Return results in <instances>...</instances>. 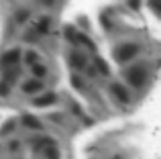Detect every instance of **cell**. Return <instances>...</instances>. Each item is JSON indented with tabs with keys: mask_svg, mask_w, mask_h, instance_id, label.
Listing matches in <instances>:
<instances>
[{
	"mask_svg": "<svg viewBox=\"0 0 161 159\" xmlns=\"http://www.w3.org/2000/svg\"><path fill=\"white\" fill-rule=\"evenodd\" d=\"M19 57H20L19 51H8L4 55V63H14V61H19Z\"/></svg>",
	"mask_w": 161,
	"mask_h": 159,
	"instance_id": "5",
	"label": "cell"
},
{
	"mask_svg": "<svg viewBox=\"0 0 161 159\" xmlns=\"http://www.w3.org/2000/svg\"><path fill=\"white\" fill-rule=\"evenodd\" d=\"M96 65H98V68H100V72H102L104 76H108V68H106V63H104V61L100 59V57H98V59H96Z\"/></svg>",
	"mask_w": 161,
	"mask_h": 159,
	"instance_id": "8",
	"label": "cell"
},
{
	"mask_svg": "<svg viewBox=\"0 0 161 159\" xmlns=\"http://www.w3.org/2000/svg\"><path fill=\"white\" fill-rule=\"evenodd\" d=\"M23 123L27 124V127H31V129H41V123L37 118H33V116H25Z\"/></svg>",
	"mask_w": 161,
	"mask_h": 159,
	"instance_id": "6",
	"label": "cell"
},
{
	"mask_svg": "<svg viewBox=\"0 0 161 159\" xmlns=\"http://www.w3.org/2000/svg\"><path fill=\"white\" fill-rule=\"evenodd\" d=\"M71 82H74V86H75V88H82V82L78 80V76H74V78H71Z\"/></svg>",
	"mask_w": 161,
	"mask_h": 159,
	"instance_id": "10",
	"label": "cell"
},
{
	"mask_svg": "<svg viewBox=\"0 0 161 159\" xmlns=\"http://www.w3.org/2000/svg\"><path fill=\"white\" fill-rule=\"evenodd\" d=\"M35 74H37V78H43L45 69H43V68H35Z\"/></svg>",
	"mask_w": 161,
	"mask_h": 159,
	"instance_id": "11",
	"label": "cell"
},
{
	"mask_svg": "<svg viewBox=\"0 0 161 159\" xmlns=\"http://www.w3.org/2000/svg\"><path fill=\"white\" fill-rule=\"evenodd\" d=\"M135 53H137V47H130V45H126V47H122L120 51H118V61H126V59H130Z\"/></svg>",
	"mask_w": 161,
	"mask_h": 159,
	"instance_id": "2",
	"label": "cell"
},
{
	"mask_svg": "<svg viewBox=\"0 0 161 159\" xmlns=\"http://www.w3.org/2000/svg\"><path fill=\"white\" fill-rule=\"evenodd\" d=\"M71 59H74V65H84V57H80V55H71Z\"/></svg>",
	"mask_w": 161,
	"mask_h": 159,
	"instance_id": "9",
	"label": "cell"
},
{
	"mask_svg": "<svg viewBox=\"0 0 161 159\" xmlns=\"http://www.w3.org/2000/svg\"><path fill=\"white\" fill-rule=\"evenodd\" d=\"M112 92H114V94H116L118 98L122 100V102H126V100H129V94H126V92H125V88H122V86H118V84H116V86H112Z\"/></svg>",
	"mask_w": 161,
	"mask_h": 159,
	"instance_id": "4",
	"label": "cell"
},
{
	"mask_svg": "<svg viewBox=\"0 0 161 159\" xmlns=\"http://www.w3.org/2000/svg\"><path fill=\"white\" fill-rule=\"evenodd\" d=\"M129 80H130V84H133V86H141V84L145 82V72H143L141 68L130 69V72H129Z\"/></svg>",
	"mask_w": 161,
	"mask_h": 159,
	"instance_id": "1",
	"label": "cell"
},
{
	"mask_svg": "<svg viewBox=\"0 0 161 159\" xmlns=\"http://www.w3.org/2000/svg\"><path fill=\"white\" fill-rule=\"evenodd\" d=\"M37 90H41V82H27L25 84V92H37Z\"/></svg>",
	"mask_w": 161,
	"mask_h": 159,
	"instance_id": "7",
	"label": "cell"
},
{
	"mask_svg": "<svg viewBox=\"0 0 161 159\" xmlns=\"http://www.w3.org/2000/svg\"><path fill=\"white\" fill-rule=\"evenodd\" d=\"M27 57H29V61H31V63H35V57H37V55H35V53H29V55H27Z\"/></svg>",
	"mask_w": 161,
	"mask_h": 159,
	"instance_id": "12",
	"label": "cell"
},
{
	"mask_svg": "<svg viewBox=\"0 0 161 159\" xmlns=\"http://www.w3.org/2000/svg\"><path fill=\"white\" fill-rule=\"evenodd\" d=\"M51 102H55V96L53 94H45V96H41V98L35 100L37 106H45V104H51Z\"/></svg>",
	"mask_w": 161,
	"mask_h": 159,
	"instance_id": "3",
	"label": "cell"
}]
</instances>
